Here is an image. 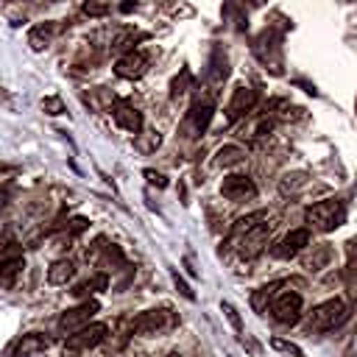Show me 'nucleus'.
<instances>
[{"label":"nucleus","mask_w":357,"mask_h":357,"mask_svg":"<svg viewBox=\"0 0 357 357\" xmlns=\"http://www.w3.org/2000/svg\"><path fill=\"white\" fill-rule=\"evenodd\" d=\"M346 318H349L346 301L343 298H329V301L312 307V312L307 315V329L310 332H329V329L340 326Z\"/></svg>","instance_id":"f257e3e1"},{"label":"nucleus","mask_w":357,"mask_h":357,"mask_svg":"<svg viewBox=\"0 0 357 357\" xmlns=\"http://www.w3.org/2000/svg\"><path fill=\"white\" fill-rule=\"evenodd\" d=\"M304 218H307V223H310L312 229H318V231H332V229H337V226L346 220V206H343L340 201H335V198H326V201H318V204L307 206Z\"/></svg>","instance_id":"f03ea898"},{"label":"nucleus","mask_w":357,"mask_h":357,"mask_svg":"<svg viewBox=\"0 0 357 357\" xmlns=\"http://www.w3.org/2000/svg\"><path fill=\"white\" fill-rule=\"evenodd\" d=\"M106 332H109V326L100 324V321L86 324L84 329L67 335V340H64V354H78V351H86V349L100 346V343L106 340Z\"/></svg>","instance_id":"7ed1b4c3"},{"label":"nucleus","mask_w":357,"mask_h":357,"mask_svg":"<svg viewBox=\"0 0 357 357\" xmlns=\"http://www.w3.org/2000/svg\"><path fill=\"white\" fill-rule=\"evenodd\" d=\"M100 310V304L95 301V298H86V301H81L78 307H70V310H64L61 315H59V332L61 335H73V332H78V329H84L86 324H92V315Z\"/></svg>","instance_id":"20e7f679"},{"label":"nucleus","mask_w":357,"mask_h":357,"mask_svg":"<svg viewBox=\"0 0 357 357\" xmlns=\"http://www.w3.org/2000/svg\"><path fill=\"white\" fill-rule=\"evenodd\" d=\"M279 33L273 31V28H265L257 39H254V53H257V59L262 61V64H268L276 75L282 73V47H279Z\"/></svg>","instance_id":"39448f33"},{"label":"nucleus","mask_w":357,"mask_h":357,"mask_svg":"<svg viewBox=\"0 0 357 357\" xmlns=\"http://www.w3.org/2000/svg\"><path fill=\"white\" fill-rule=\"evenodd\" d=\"M268 234H271V223L265 220V223L254 226L251 231H245L243 237L231 240L229 245H231V248H237V254H240V257L251 259V257H257V254H259V251L265 248V240H268Z\"/></svg>","instance_id":"423d86ee"},{"label":"nucleus","mask_w":357,"mask_h":357,"mask_svg":"<svg viewBox=\"0 0 357 357\" xmlns=\"http://www.w3.org/2000/svg\"><path fill=\"white\" fill-rule=\"evenodd\" d=\"M212 112H215V103H212L209 98H198V100L190 106V112H187L184 134H187V137H198V134H204L206 126H209V120H212Z\"/></svg>","instance_id":"0eeeda50"},{"label":"nucleus","mask_w":357,"mask_h":357,"mask_svg":"<svg viewBox=\"0 0 357 357\" xmlns=\"http://www.w3.org/2000/svg\"><path fill=\"white\" fill-rule=\"evenodd\" d=\"M170 324H173L170 310H145V312H139L131 321V332H137V335H156L159 329H165Z\"/></svg>","instance_id":"6e6552de"},{"label":"nucleus","mask_w":357,"mask_h":357,"mask_svg":"<svg viewBox=\"0 0 357 357\" xmlns=\"http://www.w3.org/2000/svg\"><path fill=\"white\" fill-rule=\"evenodd\" d=\"M220 195L229 198V201H245V198H254L257 195V184L248 176H243V173H231V176L223 178Z\"/></svg>","instance_id":"1a4fd4ad"},{"label":"nucleus","mask_w":357,"mask_h":357,"mask_svg":"<svg viewBox=\"0 0 357 357\" xmlns=\"http://www.w3.org/2000/svg\"><path fill=\"white\" fill-rule=\"evenodd\" d=\"M271 312H273V318H276L279 324H296V321L301 318V296L293 293V290L282 293V296L273 301Z\"/></svg>","instance_id":"9d476101"},{"label":"nucleus","mask_w":357,"mask_h":357,"mask_svg":"<svg viewBox=\"0 0 357 357\" xmlns=\"http://www.w3.org/2000/svg\"><path fill=\"white\" fill-rule=\"evenodd\" d=\"M112 117H114V123H117L120 128H126V131H131V134H139V131H142V114H139V109H137L134 103L123 100V98L112 103Z\"/></svg>","instance_id":"9b49d317"},{"label":"nucleus","mask_w":357,"mask_h":357,"mask_svg":"<svg viewBox=\"0 0 357 357\" xmlns=\"http://www.w3.org/2000/svg\"><path fill=\"white\" fill-rule=\"evenodd\" d=\"M304 245H310V229H293V231H287V234L282 237V243H276V245L271 248V254L279 257V259H290V257H296Z\"/></svg>","instance_id":"f8f14e48"},{"label":"nucleus","mask_w":357,"mask_h":357,"mask_svg":"<svg viewBox=\"0 0 357 357\" xmlns=\"http://www.w3.org/2000/svg\"><path fill=\"white\" fill-rule=\"evenodd\" d=\"M145 70H148V56L139 53V50L123 53V56L117 59V64H114V73H117L120 78H139V75H145Z\"/></svg>","instance_id":"ddd939ff"},{"label":"nucleus","mask_w":357,"mask_h":357,"mask_svg":"<svg viewBox=\"0 0 357 357\" xmlns=\"http://www.w3.org/2000/svg\"><path fill=\"white\" fill-rule=\"evenodd\" d=\"M254 106H257V89H251V86H237L234 95H231V100H229V106H226V114H229V120H240V117H245Z\"/></svg>","instance_id":"4468645a"},{"label":"nucleus","mask_w":357,"mask_h":357,"mask_svg":"<svg viewBox=\"0 0 357 357\" xmlns=\"http://www.w3.org/2000/svg\"><path fill=\"white\" fill-rule=\"evenodd\" d=\"M47 337L45 335H39V332H28V335H22L17 343H14V349H11V357H33L36 351H42V349H47Z\"/></svg>","instance_id":"2eb2a0df"},{"label":"nucleus","mask_w":357,"mask_h":357,"mask_svg":"<svg viewBox=\"0 0 357 357\" xmlns=\"http://www.w3.org/2000/svg\"><path fill=\"white\" fill-rule=\"evenodd\" d=\"M265 220H268V212H265V209L251 212V215H245V218H237V220H234V226H231L229 243H231V240H237V237H243L245 231H251L254 226H259V223H265Z\"/></svg>","instance_id":"dca6fc26"},{"label":"nucleus","mask_w":357,"mask_h":357,"mask_svg":"<svg viewBox=\"0 0 357 357\" xmlns=\"http://www.w3.org/2000/svg\"><path fill=\"white\" fill-rule=\"evenodd\" d=\"M73 276H75L73 259H56V262L47 268V282H50V284H67Z\"/></svg>","instance_id":"f3484780"},{"label":"nucleus","mask_w":357,"mask_h":357,"mask_svg":"<svg viewBox=\"0 0 357 357\" xmlns=\"http://www.w3.org/2000/svg\"><path fill=\"white\" fill-rule=\"evenodd\" d=\"M53 33H56V25H53V22L33 25V28H31V33H28V45H31V50H45V47L50 45Z\"/></svg>","instance_id":"a211bd4d"},{"label":"nucleus","mask_w":357,"mask_h":357,"mask_svg":"<svg viewBox=\"0 0 357 357\" xmlns=\"http://www.w3.org/2000/svg\"><path fill=\"white\" fill-rule=\"evenodd\" d=\"M307 173L304 170H290V173H284L282 178H279V192L282 195H293V192H298L301 187H307Z\"/></svg>","instance_id":"6ab92c4d"},{"label":"nucleus","mask_w":357,"mask_h":357,"mask_svg":"<svg viewBox=\"0 0 357 357\" xmlns=\"http://www.w3.org/2000/svg\"><path fill=\"white\" fill-rule=\"evenodd\" d=\"M245 159V151L240 148V145H223L220 151H218V156H215V165L218 167H234V165H240Z\"/></svg>","instance_id":"aec40b11"},{"label":"nucleus","mask_w":357,"mask_h":357,"mask_svg":"<svg viewBox=\"0 0 357 357\" xmlns=\"http://www.w3.org/2000/svg\"><path fill=\"white\" fill-rule=\"evenodd\" d=\"M109 287V279H106V273H98V276H92V279H86V282H78L70 293L73 296H89V293H95V290H106Z\"/></svg>","instance_id":"412c9836"},{"label":"nucleus","mask_w":357,"mask_h":357,"mask_svg":"<svg viewBox=\"0 0 357 357\" xmlns=\"http://www.w3.org/2000/svg\"><path fill=\"white\" fill-rule=\"evenodd\" d=\"M279 290V282H273V284H265V287H259V290H254L251 293V307L257 310V312H268V304H271V298H273V293Z\"/></svg>","instance_id":"4be33fe9"},{"label":"nucleus","mask_w":357,"mask_h":357,"mask_svg":"<svg viewBox=\"0 0 357 357\" xmlns=\"http://www.w3.org/2000/svg\"><path fill=\"white\" fill-rule=\"evenodd\" d=\"M271 128H273V120H271L268 114H262V117H257L254 123H248V128H243V137L259 139V137H268V134H271Z\"/></svg>","instance_id":"5701e85b"},{"label":"nucleus","mask_w":357,"mask_h":357,"mask_svg":"<svg viewBox=\"0 0 357 357\" xmlns=\"http://www.w3.org/2000/svg\"><path fill=\"white\" fill-rule=\"evenodd\" d=\"M25 268V262L22 259H11V262H3L0 265V284L3 287H11L14 284V279L20 276V271Z\"/></svg>","instance_id":"b1692460"},{"label":"nucleus","mask_w":357,"mask_h":357,"mask_svg":"<svg viewBox=\"0 0 357 357\" xmlns=\"http://www.w3.org/2000/svg\"><path fill=\"white\" fill-rule=\"evenodd\" d=\"M329 257H332V248H329V245H318L315 254H310V257L304 259V265H307L310 271H321V268L329 262Z\"/></svg>","instance_id":"393cba45"},{"label":"nucleus","mask_w":357,"mask_h":357,"mask_svg":"<svg viewBox=\"0 0 357 357\" xmlns=\"http://www.w3.org/2000/svg\"><path fill=\"white\" fill-rule=\"evenodd\" d=\"M190 84H192V73H190V70H181V73H178V75L170 81V98H178V95H184Z\"/></svg>","instance_id":"a878e982"},{"label":"nucleus","mask_w":357,"mask_h":357,"mask_svg":"<svg viewBox=\"0 0 357 357\" xmlns=\"http://www.w3.org/2000/svg\"><path fill=\"white\" fill-rule=\"evenodd\" d=\"M220 310H223V315H226V321L231 324V329H234L237 335H243V318H240V312H237V307H234L231 301H220Z\"/></svg>","instance_id":"bb28decb"},{"label":"nucleus","mask_w":357,"mask_h":357,"mask_svg":"<svg viewBox=\"0 0 357 357\" xmlns=\"http://www.w3.org/2000/svg\"><path fill=\"white\" fill-rule=\"evenodd\" d=\"M42 112L50 114V117H56V114L64 112V100L59 95H47V98H42Z\"/></svg>","instance_id":"cd10ccee"},{"label":"nucleus","mask_w":357,"mask_h":357,"mask_svg":"<svg viewBox=\"0 0 357 357\" xmlns=\"http://www.w3.org/2000/svg\"><path fill=\"white\" fill-rule=\"evenodd\" d=\"M109 11H112L109 3H92V0L84 3V14H86V17H106Z\"/></svg>","instance_id":"c85d7f7f"},{"label":"nucleus","mask_w":357,"mask_h":357,"mask_svg":"<svg viewBox=\"0 0 357 357\" xmlns=\"http://www.w3.org/2000/svg\"><path fill=\"white\" fill-rule=\"evenodd\" d=\"M173 284H176V290H178V293H181L187 301H195V293L190 290V284L181 279V273H178V271H173Z\"/></svg>","instance_id":"c756f323"},{"label":"nucleus","mask_w":357,"mask_h":357,"mask_svg":"<svg viewBox=\"0 0 357 357\" xmlns=\"http://www.w3.org/2000/svg\"><path fill=\"white\" fill-rule=\"evenodd\" d=\"M271 346L273 349H282V351H290V354H296V357H304V351L296 346V343H290V340H282V337H273L271 340Z\"/></svg>","instance_id":"7c9ffc66"},{"label":"nucleus","mask_w":357,"mask_h":357,"mask_svg":"<svg viewBox=\"0 0 357 357\" xmlns=\"http://www.w3.org/2000/svg\"><path fill=\"white\" fill-rule=\"evenodd\" d=\"M159 142H162V137H159L156 131H148V137L139 139V148H142V151H153V148H159Z\"/></svg>","instance_id":"2f4dec72"},{"label":"nucleus","mask_w":357,"mask_h":357,"mask_svg":"<svg viewBox=\"0 0 357 357\" xmlns=\"http://www.w3.org/2000/svg\"><path fill=\"white\" fill-rule=\"evenodd\" d=\"M145 178H148L151 184H156V187H167L165 176H162V173H156V170H145Z\"/></svg>","instance_id":"473e14b6"},{"label":"nucleus","mask_w":357,"mask_h":357,"mask_svg":"<svg viewBox=\"0 0 357 357\" xmlns=\"http://www.w3.org/2000/svg\"><path fill=\"white\" fill-rule=\"evenodd\" d=\"M84 229H86V218H73L67 231H70V234H78V231H84Z\"/></svg>","instance_id":"72a5a7b5"},{"label":"nucleus","mask_w":357,"mask_h":357,"mask_svg":"<svg viewBox=\"0 0 357 357\" xmlns=\"http://www.w3.org/2000/svg\"><path fill=\"white\" fill-rule=\"evenodd\" d=\"M134 8H137V3H123V6H120V11H123V14H131Z\"/></svg>","instance_id":"f704fd0d"},{"label":"nucleus","mask_w":357,"mask_h":357,"mask_svg":"<svg viewBox=\"0 0 357 357\" xmlns=\"http://www.w3.org/2000/svg\"><path fill=\"white\" fill-rule=\"evenodd\" d=\"M6 201H8V190H6V187H0V206H3Z\"/></svg>","instance_id":"c9c22d12"},{"label":"nucleus","mask_w":357,"mask_h":357,"mask_svg":"<svg viewBox=\"0 0 357 357\" xmlns=\"http://www.w3.org/2000/svg\"><path fill=\"white\" fill-rule=\"evenodd\" d=\"M0 100H8V92H3V86H0Z\"/></svg>","instance_id":"e433bc0d"}]
</instances>
